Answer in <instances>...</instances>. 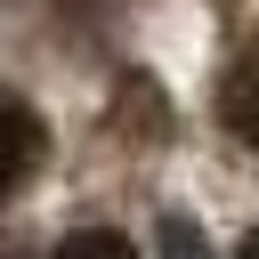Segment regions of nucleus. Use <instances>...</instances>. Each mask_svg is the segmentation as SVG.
I'll use <instances>...</instances> for the list:
<instances>
[{
	"mask_svg": "<svg viewBox=\"0 0 259 259\" xmlns=\"http://www.w3.org/2000/svg\"><path fill=\"white\" fill-rule=\"evenodd\" d=\"M49 259H138V251H130V235H113V227H73Z\"/></svg>",
	"mask_w": 259,
	"mask_h": 259,
	"instance_id": "obj_3",
	"label": "nucleus"
},
{
	"mask_svg": "<svg viewBox=\"0 0 259 259\" xmlns=\"http://www.w3.org/2000/svg\"><path fill=\"white\" fill-rule=\"evenodd\" d=\"M219 121H227L235 146L259 154V49H243V57L219 73Z\"/></svg>",
	"mask_w": 259,
	"mask_h": 259,
	"instance_id": "obj_2",
	"label": "nucleus"
},
{
	"mask_svg": "<svg viewBox=\"0 0 259 259\" xmlns=\"http://www.w3.org/2000/svg\"><path fill=\"white\" fill-rule=\"evenodd\" d=\"M162 259H210V251H202V235H194L186 219H170V227H162Z\"/></svg>",
	"mask_w": 259,
	"mask_h": 259,
	"instance_id": "obj_4",
	"label": "nucleus"
},
{
	"mask_svg": "<svg viewBox=\"0 0 259 259\" xmlns=\"http://www.w3.org/2000/svg\"><path fill=\"white\" fill-rule=\"evenodd\" d=\"M40 146H49L40 113H32L16 89H0V194H16V186L40 170Z\"/></svg>",
	"mask_w": 259,
	"mask_h": 259,
	"instance_id": "obj_1",
	"label": "nucleus"
},
{
	"mask_svg": "<svg viewBox=\"0 0 259 259\" xmlns=\"http://www.w3.org/2000/svg\"><path fill=\"white\" fill-rule=\"evenodd\" d=\"M243 259H259V227H251V235H243Z\"/></svg>",
	"mask_w": 259,
	"mask_h": 259,
	"instance_id": "obj_5",
	"label": "nucleus"
}]
</instances>
